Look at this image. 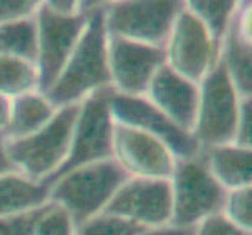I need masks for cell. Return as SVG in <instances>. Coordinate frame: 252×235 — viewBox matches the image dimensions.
Here are the masks:
<instances>
[{
	"label": "cell",
	"instance_id": "cell-21",
	"mask_svg": "<svg viewBox=\"0 0 252 235\" xmlns=\"http://www.w3.org/2000/svg\"><path fill=\"white\" fill-rule=\"evenodd\" d=\"M34 91H39L36 66L24 60L0 57V96L11 101Z\"/></svg>",
	"mask_w": 252,
	"mask_h": 235
},
{
	"label": "cell",
	"instance_id": "cell-14",
	"mask_svg": "<svg viewBox=\"0 0 252 235\" xmlns=\"http://www.w3.org/2000/svg\"><path fill=\"white\" fill-rule=\"evenodd\" d=\"M144 98L177 129L191 135L199 102L197 85L185 80L163 65L155 72Z\"/></svg>",
	"mask_w": 252,
	"mask_h": 235
},
{
	"label": "cell",
	"instance_id": "cell-31",
	"mask_svg": "<svg viewBox=\"0 0 252 235\" xmlns=\"http://www.w3.org/2000/svg\"><path fill=\"white\" fill-rule=\"evenodd\" d=\"M8 172H17V171L14 169V167L11 165L10 159H8V155L5 152L3 136H0V176H3V174H8Z\"/></svg>",
	"mask_w": 252,
	"mask_h": 235
},
{
	"label": "cell",
	"instance_id": "cell-7",
	"mask_svg": "<svg viewBox=\"0 0 252 235\" xmlns=\"http://www.w3.org/2000/svg\"><path fill=\"white\" fill-rule=\"evenodd\" d=\"M164 65L185 80L201 85L220 63L221 49L210 33L182 5L164 44Z\"/></svg>",
	"mask_w": 252,
	"mask_h": 235
},
{
	"label": "cell",
	"instance_id": "cell-18",
	"mask_svg": "<svg viewBox=\"0 0 252 235\" xmlns=\"http://www.w3.org/2000/svg\"><path fill=\"white\" fill-rule=\"evenodd\" d=\"M57 108L41 91H34L11 99L5 140H17L29 136L47 126L57 115Z\"/></svg>",
	"mask_w": 252,
	"mask_h": 235
},
{
	"label": "cell",
	"instance_id": "cell-20",
	"mask_svg": "<svg viewBox=\"0 0 252 235\" xmlns=\"http://www.w3.org/2000/svg\"><path fill=\"white\" fill-rule=\"evenodd\" d=\"M0 57L36 63V16L0 25Z\"/></svg>",
	"mask_w": 252,
	"mask_h": 235
},
{
	"label": "cell",
	"instance_id": "cell-2",
	"mask_svg": "<svg viewBox=\"0 0 252 235\" xmlns=\"http://www.w3.org/2000/svg\"><path fill=\"white\" fill-rule=\"evenodd\" d=\"M128 180L113 160L67 171L49 184V202L60 205L75 228L103 212L116 191Z\"/></svg>",
	"mask_w": 252,
	"mask_h": 235
},
{
	"label": "cell",
	"instance_id": "cell-5",
	"mask_svg": "<svg viewBox=\"0 0 252 235\" xmlns=\"http://www.w3.org/2000/svg\"><path fill=\"white\" fill-rule=\"evenodd\" d=\"M182 5L184 2L179 0L107 2L103 8V25L108 36L164 49Z\"/></svg>",
	"mask_w": 252,
	"mask_h": 235
},
{
	"label": "cell",
	"instance_id": "cell-6",
	"mask_svg": "<svg viewBox=\"0 0 252 235\" xmlns=\"http://www.w3.org/2000/svg\"><path fill=\"white\" fill-rule=\"evenodd\" d=\"M241 98L229 80L222 63L199 85V102L191 136L199 149L233 144Z\"/></svg>",
	"mask_w": 252,
	"mask_h": 235
},
{
	"label": "cell",
	"instance_id": "cell-1",
	"mask_svg": "<svg viewBox=\"0 0 252 235\" xmlns=\"http://www.w3.org/2000/svg\"><path fill=\"white\" fill-rule=\"evenodd\" d=\"M103 2L90 13L79 41L57 80L42 94L57 110L79 105L90 96L111 88L107 62V32Z\"/></svg>",
	"mask_w": 252,
	"mask_h": 235
},
{
	"label": "cell",
	"instance_id": "cell-28",
	"mask_svg": "<svg viewBox=\"0 0 252 235\" xmlns=\"http://www.w3.org/2000/svg\"><path fill=\"white\" fill-rule=\"evenodd\" d=\"M194 235H251L245 231L238 229L224 218L221 213L213 215L210 218L204 220L197 226Z\"/></svg>",
	"mask_w": 252,
	"mask_h": 235
},
{
	"label": "cell",
	"instance_id": "cell-10",
	"mask_svg": "<svg viewBox=\"0 0 252 235\" xmlns=\"http://www.w3.org/2000/svg\"><path fill=\"white\" fill-rule=\"evenodd\" d=\"M88 16L90 13L77 17H62L50 13L41 2L36 13V63H34L41 93L47 91L62 72L85 29Z\"/></svg>",
	"mask_w": 252,
	"mask_h": 235
},
{
	"label": "cell",
	"instance_id": "cell-22",
	"mask_svg": "<svg viewBox=\"0 0 252 235\" xmlns=\"http://www.w3.org/2000/svg\"><path fill=\"white\" fill-rule=\"evenodd\" d=\"M221 215L229 223L248 234L252 232V187L230 190L225 193Z\"/></svg>",
	"mask_w": 252,
	"mask_h": 235
},
{
	"label": "cell",
	"instance_id": "cell-8",
	"mask_svg": "<svg viewBox=\"0 0 252 235\" xmlns=\"http://www.w3.org/2000/svg\"><path fill=\"white\" fill-rule=\"evenodd\" d=\"M110 90L95 93L79 103L67 160L52 180L85 165L111 160L115 121L108 108Z\"/></svg>",
	"mask_w": 252,
	"mask_h": 235
},
{
	"label": "cell",
	"instance_id": "cell-29",
	"mask_svg": "<svg viewBox=\"0 0 252 235\" xmlns=\"http://www.w3.org/2000/svg\"><path fill=\"white\" fill-rule=\"evenodd\" d=\"M196 229H177V228H161V229H149L140 235H194Z\"/></svg>",
	"mask_w": 252,
	"mask_h": 235
},
{
	"label": "cell",
	"instance_id": "cell-3",
	"mask_svg": "<svg viewBox=\"0 0 252 235\" xmlns=\"http://www.w3.org/2000/svg\"><path fill=\"white\" fill-rule=\"evenodd\" d=\"M79 105L63 107L38 132L17 140H5V152L14 169L36 184H50L63 168L71 149L72 127Z\"/></svg>",
	"mask_w": 252,
	"mask_h": 235
},
{
	"label": "cell",
	"instance_id": "cell-24",
	"mask_svg": "<svg viewBox=\"0 0 252 235\" xmlns=\"http://www.w3.org/2000/svg\"><path fill=\"white\" fill-rule=\"evenodd\" d=\"M144 231L149 229H143L128 221L100 213L75 228L74 235H140Z\"/></svg>",
	"mask_w": 252,
	"mask_h": 235
},
{
	"label": "cell",
	"instance_id": "cell-19",
	"mask_svg": "<svg viewBox=\"0 0 252 235\" xmlns=\"http://www.w3.org/2000/svg\"><path fill=\"white\" fill-rule=\"evenodd\" d=\"M240 2L235 0H187V10L210 33L215 44L221 49L229 25L237 13Z\"/></svg>",
	"mask_w": 252,
	"mask_h": 235
},
{
	"label": "cell",
	"instance_id": "cell-13",
	"mask_svg": "<svg viewBox=\"0 0 252 235\" xmlns=\"http://www.w3.org/2000/svg\"><path fill=\"white\" fill-rule=\"evenodd\" d=\"M107 62L113 91L144 98L155 72L164 65V50L107 34Z\"/></svg>",
	"mask_w": 252,
	"mask_h": 235
},
{
	"label": "cell",
	"instance_id": "cell-26",
	"mask_svg": "<svg viewBox=\"0 0 252 235\" xmlns=\"http://www.w3.org/2000/svg\"><path fill=\"white\" fill-rule=\"evenodd\" d=\"M233 144L252 149V98L240 101V113Z\"/></svg>",
	"mask_w": 252,
	"mask_h": 235
},
{
	"label": "cell",
	"instance_id": "cell-27",
	"mask_svg": "<svg viewBox=\"0 0 252 235\" xmlns=\"http://www.w3.org/2000/svg\"><path fill=\"white\" fill-rule=\"evenodd\" d=\"M39 208L29 213L10 216V218H2L0 220V235H32L33 223L36 220Z\"/></svg>",
	"mask_w": 252,
	"mask_h": 235
},
{
	"label": "cell",
	"instance_id": "cell-25",
	"mask_svg": "<svg viewBox=\"0 0 252 235\" xmlns=\"http://www.w3.org/2000/svg\"><path fill=\"white\" fill-rule=\"evenodd\" d=\"M39 5L38 0H0V25L34 17Z\"/></svg>",
	"mask_w": 252,
	"mask_h": 235
},
{
	"label": "cell",
	"instance_id": "cell-11",
	"mask_svg": "<svg viewBox=\"0 0 252 235\" xmlns=\"http://www.w3.org/2000/svg\"><path fill=\"white\" fill-rule=\"evenodd\" d=\"M105 215L143 229H161L171 223L169 180L128 179L103 208Z\"/></svg>",
	"mask_w": 252,
	"mask_h": 235
},
{
	"label": "cell",
	"instance_id": "cell-16",
	"mask_svg": "<svg viewBox=\"0 0 252 235\" xmlns=\"http://www.w3.org/2000/svg\"><path fill=\"white\" fill-rule=\"evenodd\" d=\"M220 62L240 98H252V41L240 33L235 16L222 41Z\"/></svg>",
	"mask_w": 252,
	"mask_h": 235
},
{
	"label": "cell",
	"instance_id": "cell-12",
	"mask_svg": "<svg viewBox=\"0 0 252 235\" xmlns=\"http://www.w3.org/2000/svg\"><path fill=\"white\" fill-rule=\"evenodd\" d=\"M111 160L128 179L169 180L177 159L157 138L115 124Z\"/></svg>",
	"mask_w": 252,
	"mask_h": 235
},
{
	"label": "cell",
	"instance_id": "cell-15",
	"mask_svg": "<svg viewBox=\"0 0 252 235\" xmlns=\"http://www.w3.org/2000/svg\"><path fill=\"white\" fill-rule=\"evenodd\" d=\"M212 177L225 190L252 187V149L224 144L199 152Z\"/></svg>",
	"mask_w": 252,
	"mask_h": 235
},
{
	"label": "cell",
	"instance_id": "cell-17",
	"mask_svg": "<svg viewBox=\"0 0 252 235\" xmlns=\"http://www.w3.org/2000/svg\"><path fill=\"white\" fill-rule=\"evenodd\" d=\"M47 202V184L32 182L19 172L0 176V220L33 212Z\"/></svg>",
	"mask_w": 252,
	"mask_h": 235
},
{
	"label": "cell",
	"instance_id": "cell-9",
	"mask_svg": "<svg viewBox=\"0 0 252 235\" xmlns=\"http://www.w3.org/2000/svg\"><path fill=\"white\" fill-rule=\"evenodd\" d=\"M108 108L115 124L135 129L157 138L177 160L193 159L201 152L193 136L177 129L146 98H128L110 90Z\"/></svg>",
	"mask_w": 252,
	"mask_h": 235
},
{
	"label": "cell",
	"instance_id": "cell-30",
	"mask_svg": "<svg viewBox=\"0 0 252 235\" xmlns=\"http://www.w3.org/2000/svg\"><path fill=\"white\" fill-rule=\"evenodd\" d=\"M10 99H5L0 96V136H3L8 127V119H10Z\"/></svg>",
	"mask_w": 252,
	"mask_h": 235
},
{
	"label": "cell",
	"instance_id": "cell-23",
	"mask_svg": "<svg viewBox=\"0 0 252 235\" xmlns=\"http://www.w3.org/2000/svg\"><path fill=\"white\" fill-rule=\"evenodd\" d=\"M75 226L64 208L54 202L42 205L33 223L32 235H74Z\"/></svg>",
	"mask_w": 252,
	"mask_h": 235
},
{
	"label": "cell",
	"instance_id": "cell-4",
	"mask_svg": "<svg viewBox=\"0 0 252 235\" xmlns=\"http://www.w3.org/2000/svg\"><path fill=\"white\" fill-rule=\"evenodd\" d=\"M171 228L196 229L222 210L225 191L208 172L201 155L177 160L169 179Z\"/></svg>",
	"mask_w": 252,
	"mask_h": 235
}]
</instances>
